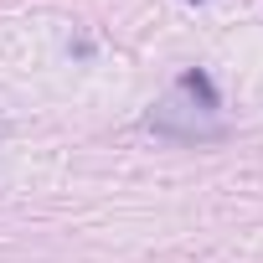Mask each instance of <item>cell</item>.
Listing matches in <instances>:
<instances>
[{"label": "cell", "instance_id": "1", "mask_svg": "<svg viewBox=\"0 0 263 263\" xmlns=\"http://www.w3.org/2000/svg\"><path fill=\"white\" fill-rule=\"evenodd\" d=\"M150 129H155V135H171V140H222L227 135V124L217 119V108L181 103V93H171L165 103L150 108Z\"/></svg>", "mask_w": 263, "mask_h": 263}]
</instances>
